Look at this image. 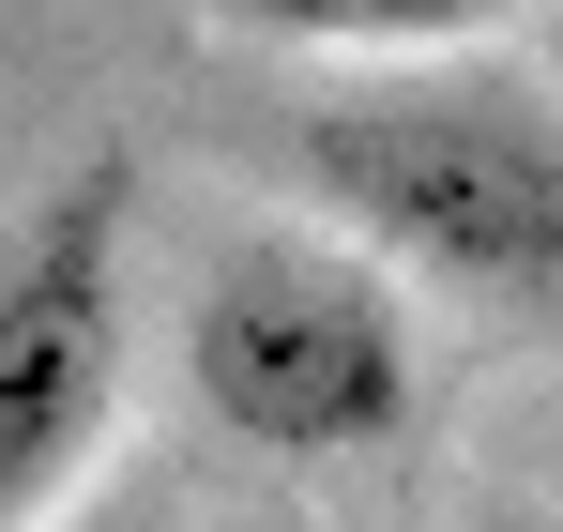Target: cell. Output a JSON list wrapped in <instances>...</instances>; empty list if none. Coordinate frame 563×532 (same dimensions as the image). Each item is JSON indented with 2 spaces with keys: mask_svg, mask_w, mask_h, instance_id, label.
<instances>
[{
  "mask_svg": "<svg viewBox=\"0 0 563 532\" xmlns=\"http://www.w3.org/2000/svg\"><path fill=\"white\" fill-rule=\"evenodd\" d=\"M137 168L92 153L62 168L15 229H0V532H46V502L92 472L107 411H122V365H137Z\"/></svg>",
  "mask_w": 563,
  "mask_h": 532,
  "instance_id": "3957f363",
  "label": "cell"
},
{
  "mask_svg": "<svg viewBox=\"0 0 563 532\" xmlns=\"http://www.w3.org/2000/svg\"><path fill=\"white\" fill-rule=\"evenodd\" d=\"M320 229H351L442 304L563 335V107L472 62H411L380 91H335L275 137Z\"/></svg>",
  "mask_w": 563,
  "mask_h": 532,
  "instance_id": "6da1fadb",
  "label": "cell"
},
{
  "mask_svg": "<svg viewBox=\"0 0 563 532\" xmlns=\"http://www.w3.org/2000/svg\"><path fill=\"white\" fill-rule=\"evenodd\" d=\"M184 396L244 456H289V472L380 456L427 396L411 274L366 259L351 229H229L184 289Z\"/></svg>",
  "mask_w": 563,
  "mask_h": 532,
  "instance_id": "7a4b0ae2",
  "label": "cell"
},
{
  "mask_svg": "<svg viewBox=\"0 0 563 532\" xmlns=\"http://www.w3.org/2000/svg\"><path fill=\"white\" fill-rule=\"evenodd\" d=\"M503 532H549V518H503Z\"/></svg>",
  "mask_w": 563,
  "mask_h": 532,
  "instance_id": "5b68a950",
  "label": "cell"
},
{
  "mask_svg": "<svg viewBox=\"0 0 563 532\" xmlns=\"http://www.w3.org/2000/svg\"><path fill=\"white\" fill-rule=\"evenodd\" d=\"M244 46H320V62H457L503 46L518 0H213Z\"/></svg>",
  "mask_w": 563,
  "mask_h": 532,
  "instance_id": "277c9868",
  "label": "cell"
}]
</instances>
